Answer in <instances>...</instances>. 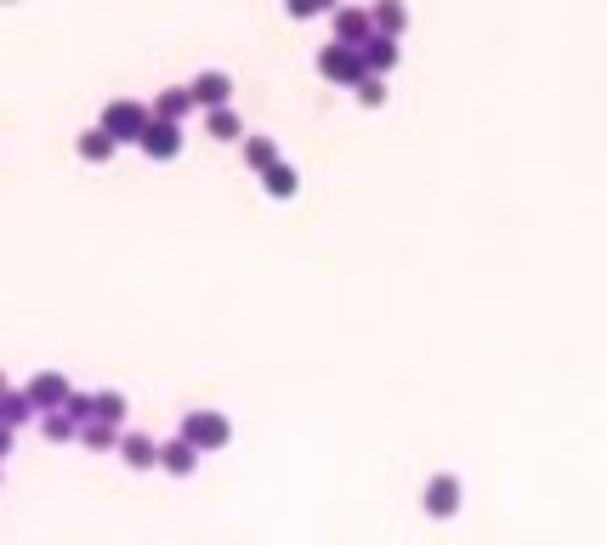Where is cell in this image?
Returning a JSON list of instances; mask_svg holds the SVG:
<instances>
[{"label":"cell","instance_id":"obj_1","mask_svg":"<svg viewBox=\"0 0 607 545\" xmlns=\"http://www.w3.org/2000/svg\"><path fill=\"white\" fill-rule=\"evenodd\" d=\"M108 131V137L120 142V148H137L142 142V131L154 125V108L148 103H137V97H114V103L103 108V120H97Z\"/></svg>","mask_w":607,"mask_h":545},{"label":"cell","instance_id":"obj_2","mask_svg":"<svg viewBox=\"0 0 607 545\" xmlns=\"http://www.w3.org/2000/svg\"><path fill=\"white\" fill-rule=\"evenodd\" d=\"M182 438H188L199 455H210V449H227V443H233V426H227L222 409H188V415H182Z\"/></svg>","mask_w":607,"mask_h":545},{"label":"cell","instance_id":"obj_3","mask_svg":"<svg viewBox=\"0 0 607 545\" xmlns=\"http://www.w3.org/2000/svg\"><path fill=\"white\" fill-rule=\"evenodd\" d=\"M318 74H324V80H330V86H358V80H364V52H358V46H341V40H330V46H318Z\"/></svg>","mask_w":607,"mask_h":545},{"label":"cell","instance_id":"obj_4","mask_svg":"<svg viewBox=\"0 0 607 545\" xmlns=\"http://www.w3.org/2000/svg\"><path fill=\"white\" fill-rule=\"evenodd\" d=\"M460 477L454 472H437L432 483H426V494H420V506H426V517H437V523H449L454 511H460Z\"/></svg>","mask_w":607,"mask_h":545},{"label":"cell","instance_id":"obj_5","mask_svg":"<svg viewBox=\"0 0 607 545\" xmlns=\"http://www.w3.org/2000/svg\"><path fill=\"white\" fill-rule=\"evenodd\" d=\"M330 29L341 46H364L369 35H375V18H369V6H335L330 12Z\"/></svg>","mask_w":607,"mask_h":545},{"label":"cell","instance_id":"obj_6","mask_svg":"<svg viewBox=\"0 0 607 545\" xmlns=\"http://www.w3.org/2000/svg\"><path fill=\"white\" fill-rule=\"evenodd\" d=\"M23 392H29V404H35L40 415H46V409H63V404H69V392H74V387H69V375L40 370V375H35V381H29Z\"/></svg>","mask_w":607,"mask_h":545},{"label":"cell","instance_id":"obj_7","mask_svg":"<svg viewBox=\"0 0 607 545\" xmlns=\"http://www.w3.org/2000/svg\"><path fill=\"white\" fill-rule=\"evenodd\" d=\"M188 86H193V103H199V108H227V103H233V74H222V69L193 74Z\"/></svg>","mask_w":607,"mask_h":545},{"label":"cell","instance_id":"obj_8","mask_svg":"<svg viewBox=\"0 0 607 545\" xmlns=\"http://www.w3.org/2000/svg\"><path fill=\"white\" fill-rule=\"evenodd\" d=\"M137 148L148 159H176V154H182V125H176V120H154L148 131H142Z\"/></svg>","mask_w":607,"mask_h":545},{"label":"cell","instance_id":"obj_9","mask_svg":"<svg viewBox=\"0 0 607 545\" xmlns=\"http://www.w3.org/2000/svg\"><path fill=\"white\" fill-rule=\"evenodd\" d=\"M159 466H165L171 477H193V472H199V449L176 432L171 443H159Z\"/></svg>","mask_w":607,"mask_h":545},{"label":"cell","instance_id":"obj_10","mask_svg":"<svg viewBox=\"0 0 607 545\" xmlns=\"http://www.w3.org/2000/svg\"><path fill=\"white\" fill-rule=\"evenodd\" d=\"M148 108H154V120H176V125H182L199 103H193V86H165Z\"/></svg>","mask_w":607,"mask_h":545},{"label":"cell","instance_id":"obj_11","mask_svg":"<svg viewBox=\"0 0 607 545\" xmlns=\"http://www.w3.org/2000/svg\"><path fill=\"white\" fill-rule=\"evenodd\" d=\"M74 154L86 159V165H108V159L120 154V142L108 137L103 125H91V131H80V137H74Z\"/></svg>","mask_w":607,"mask_h":545},{"label":"cell","instance_id":"obj_12","mask_svg":"<svg viewBox=\"0 0 607 545\" xmlns=\"http://www.w3.org/2000/svg\"><path fill=\"white\" fill-rule=\"evenodd\" d=\"M358 52H364V69H369V74H392V69H398V57H403L392 35H369Z\"/></svg>","mask_w":607,"mask_h":545},{"label":"cell","instance_id":"obj_13","mask_svg":"<svg viewBox=\"0 0 607 545\" xmlns=\"http://www.w3.org/2000/svg\"><path fill=\"white\" fill-rule=\"evenodd\" d=\"M369 18H375V35L403 40V29H409V6H403V0H375V6H369Z\"/></svg>","mask_w":607,"mask_h":545},{"label":"cell","instance_id":"obj_14","mask_svg":"<svg viewBox=\"0 0 607 545\" xmlns=\"http://www.w3.org/2000/svg\"><path fill=\"white\" fill-rule=\"evenodd\" d=\"M120 460L131 466V472H148V466H159V443L142 438V432H125L120 438Z\"/></svg>","mask_w":607,"mask_h":545},{"label":"cell","instance_id":"obj_15","mask_svg":"<svg viewBox=\"0 0 607 545\" xmlns=\"http://www.w3.org/2000/svg\"><path fill=\"white\" fill-rule=\"evenodd\" d=\"M29 421H40V409L29 404V392H0V426H12V432H18V426H29Z\"/></svg>","mask_w":607,"mask_h":545},{"label":"cell","instance_id":"obj_16","mask_svg":"<svg viewBox=\"0 0 607 545\" xmlns=\"http://www.w3.org/2000/svg\"><path fill=\"white\" fill-rule=\"evenodd\" d=\"M261 188H267V199H295V194H301V176H295V165L278 159V165L261 171Z\"/></svg>","mask_w":607,"mask_h":545},{"label":"cell","instance_id":"obj_17","mask_svg":"<svg viewBox=\"0 0 607 545\" xmlns=\"http://www.w3.org/2000/svg\"><path fill=\"white\" fill-rule=\"evenodd\" d=\"M205 131L216 142H244V120L233 114V103L227 108H205Z\"/></svg>","mask_w":607,"mask_h":545},{"label":"cell","instance_id":"obj_18","mask_svg":"<svg viewBox=\"0 0 607 545\" xmlns=\"http://www.w3.org/2000/svg\"><path fill=\"white\" fill-rule=\"evenodd\" d=\"M40 432H46V443H74L80 438V421H74L69 409H46V415H40Z\"/></svg>","mask_w":607,"mask_h":545},{"label":"cell","instance_id":"obj_19","mask_svg":"<svg viewBox=\"0 0 607 545\" xmlns=\"http://www.w3.org/2000/svg\"><path fill=\"white\" fill-rule=\"evenodd\" d=\"M120 438H125V432L114 421H86V426H80V443L97 449V455H103V449H120Z\"/></svg>","mask_w":607,"mask_h":545},{"label":"cell","instance_id":"obj_20","mask_svg":"<svg viewBox=\"0 0 607 545\" xmlns=\"http://www.w3.org/2000/svg\"><path fill=\"white\" fill-rule=\"evenodd\" d=\"M244 165H250V171H267V165H278V142L273 137H244Z\"/></svg>","mask_w":607,"mask_h":545},{"label":"cell","instance_id":"obj_21","mask_svg":"<svg viewBox=\"0 0 607 545\" xmlns=\"http://www.w3.org/2000/svg\"><path fill=\"white\" fill-rule=\"evenodd\" d=\"M91 421H125V392H91Z\"/></svg>","mask_w":607,"mask_h":545},{"label":"cell","instance_id":"obj_22","mask_svg":"<svg viewBox=\"0 0 607 545\" xmlns=\"http://www.w3.org/2000/svg\"><path fill=\"white\" fill-rule=\"evenodd\" d=\"M341 0H284V12H290L295 23H307V18H324V12H335Z\"/></svg>","mask_w":607,"mask_h":545},{"label":"cell","instance_id":"obj_23","mask_svg":"<svg viewBox=\"0 0 607 545\" xmlns=\"http://www.w3.org/2000/svg\"><path fill=\"white\" fill-rule=\"evenodd\" d=\"M352 91H358V103H364V108H381L386 103V74H364Z\"/></svg>","mask_w":607,"mask_h":545},{"label":"cell","instance_id":"obj_24","mask_svg":"<svg viewBox=\"0 0 607 545\" xmlns=\"http://www.w3.org/2000/svg\"><path fill=\"white\" fill-rule=\"evenodd\" d=\"M63 409H69L74 421L86 426V421H91V392H69V404H63Z\"/></svg>","mask_w":607,"mask_h":545},{"label":"cell","instance_id":"obj_25","mask_svg":"<svg viewBox=\"0 0 607 545\" xmlns=\"http://www.w3.org/2000/svg\"><path fill=\"white\" fill-rule=\"evenodd\" d=\"M12 455V426H0V460Z\"/></svg>","mask_w":607,"mask_h":545},{"label":"cell","instance_id":"obj_26","mask_svg":"<svg viewBox=\"0 0 607 545\" xmlns=\"http://www.w3.org/2000/svg\"><path fill=\"white\" fill-rule=\"evenodd\" d=\"M0 392H6V375H0Z\"/></svg>","mask_w":607,"mask_h":545}]
</instances>
